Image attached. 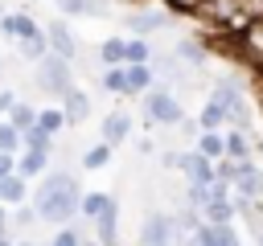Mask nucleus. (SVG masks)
<instances>
[{"mask_svg": "<svg viewBox=\"0 0 263 246\" xmlns=\"http://www.w3.org/2000/svg\"><path fill=\"white\" fill-rule=\"evenodd\" d=\"M201 213H205V221H214V225H230V217H234V205H230L226 197H210V205H205Z\"/></svg>", "mask_w": 263, "mask_h": 246, "instance_id": "obj_16", "label": "nucleus"}, {"mask_svg": "<svg viewBox=\"0 0 263 246\" xmlns=\"http://www.w3.org/2000/svg\"><path fill=\"white\" fill-rule=\"evenodd\" d=\"M0 152H8V156L21 152V131L12 123H0Z\"/></svg>", "mask_w": 263, "mask_h": 246, "instance_id": "obj_29", "label": "nucleus"}, {"mask_svg": "<svg viewBox=\"0 0 263 246\" xmlns=\"http://www.w3.org/2000/svg\"><path fill=\"white\" fill-rule=\"evenodd\" d=\"M8 172H16V156L0 152V176H8Z\"/></svg>", "mask_w": 263, "mask_h": 246, "instance_id": "obj_35", "label": "nucleus"}, {"mask_svg": "<svg viewBox=\"0 0 263 246\" xmlns=\"http://www.w3.org/2000/svg\"><path fill=\"white\" fill-rule=\"evenodd\" d=\"M16 49H21L25 57H33V61L49 53V45H45V33H33V37H25V41H16Z\"/></svg>", "mask_w": 263, "mask_h": 246, "instance_id": "obj_22", "label": "nucleus"}, {"mask_svg": "<svg viewBox=\"0 0 263 246\" xmlns=\"http://www.w3.org/2000/svg\"><path fill=\"white\" fill-rule=\"evenodd\" d=\"M41 33H45V45H49V53H58V57L74 61V53H78V41H74V33H70V25H66V20H49Z\"/></svg>", "mask_w": 263, "mask_h": 246, "instance_id": "obj_4", "label": "nucleus"}, {"mask_svg": "<svg viewBox=\"0 0 263 246\" xmlns=\"http://www.w3.org/2000/svg\"><path fill=\"white\" fill-rule=\"evenodd\" d=\"M111 201H115V197H107V193H86V197L78 201V213L95 221V217H99V213H103V209H107Z\"/></svg>", "mask_w": 263, "mask_h": 246, "instance_id": "obj_19", "label": "nucleus"}, {"mask_svg": "<svg viewBox=\"0 0 263 246\" xmlns=\"http://www.w3.org/2000/svg\"><path fill=\"white\" fill-rule=\"evenodd\" d=\"M62 115H66V123H82V119L90 115V98H86L78 86H70V90L62 94Z\"/></svg>", "mask_w": 263, "mask_h": 246, "instance_id": "obj_10", "label": "nucleus"}, {"mask_svg": "<svg viewBox=\"0 0 263 246\" xmlns=\"http://www.w3.org/2000/svg\"><path fill=\"white\" fill-rule=\"evenodd\" d=\"M45 168H49V152H21V160H16L21 176H41Z\"/></svg>", "mask_w": 263, "mask_h": 246, "instance_id": "obj_15", "label": "nucleus"}, {"mask_svg": "<svg viewBox=\"0 0 263 246\" xmlns=\"http://www.w3.org/2000/svg\"><path fill=\"white\" fill-rule=\"evenodd\" d=\"M222 123H226V111L210 98V102H205V111H201V127H205V131H218Z\"/></svg>", "mask_w": 263, "mask_h": 246, "instance_id": "obj_28", "label": "nucleus"}, {"mask_svg": "<svg viewBox=\"0 0 263 246\" xmlns=\"http://www.w3.org/2000/svg\"><path fill=\"white\" fill-rule=\"evenodd\" d=\"M173 57H181V61H189V66H201L205 61V49L197 45V41H177V53Z\"/></svg>", "mask_w": 263, "mask_h": 246, "instance_id": "obj_25", "label": "nucleus"}, {"mask_svg": "<svg viewBox=\"0 0 263 246\" xmlns=\"http://www.w3.org/2000/svg\"><path fill=\"white\" fill-rule=\"evenodd\" d=\"M259 246H263V238H259Z\"/></svg>", "mask_w": 263, "mask_h": 246, "instance_id": "obj_42", "label": "nucleus"}, {"mask_svg": "<svg viewBox=\"0 0 263 246\" xmlns=\"http://www.w3.org/2000/svg\"><path fill=\"white\" fill-rule=\"evenodd\" d=\"M103 86H107L111 94H127V78H123V66H107V74H103Z\"/></svg>", "mask_w": 263, "mask_h": 246, "instance_id": "obj_27", "label": "nucleus"}, {"mask_svg": "<svg viewBox=\"0 0 263 246\" xmlns=\"http://www.w3.org/2000/svg\"><path fill=\"white\" fill-rule=\"evenodd\" d=\"M177 168L185 172L189 184H210V180H214V164H210L201 152H185V156H177Z\"/></svg>", "mask_w": 263, "mask_h": 246, "instance_id": "obj_7", "label": "nucleus"}, {"mask_svg": "<svg viewBox=\"0 0 263 246\" xmlns=\"http://www.w3.org/2000/svg\"><path fill=\"white\" fill-rule=\"evenodd\" d=\"M37 90H45L49 98H62L70 86H74V70H70V61L66 57H58V53H45V57H37Z\"/></svg>", "mask_w": 263, "mask_h": 246, "instance_id": "obj_2", "label": "nucleus"}, {"mask_svg": "<svg viewBox=\"0 0 263 246\" xmlns=\"http://www.w3.org/2000/svg\"><path fill=\"white\" fill-rule=\"evenodd\" d=\"M222 148H226V160H247V152H251L247 148V131L234 127L230 135H222Z\"/></svg>", "mask_w": 263, "mask_h": 246, "instance_id": "obj_18", "label": "nucleus"}, {"mask_svg": "<svg viewBox=\"0 0 263 246\" xmlns=\"http://www.w3.org/2000/svg\"><path fill=\"white\" fill-rule=\"evenodd\" d=\"M173 234H177L173 217L152 213V217L144 221V230H140V242H144V246H173Z\"/></svg>", "mask_w": 263, "mask_h": 246, "instance_id": "obj_5", "label": "nucleus"}, {"mask_svg": "<svg viewBox=\"0 0 263 246\" xmlns=\"http://www.w3.org/2000/svg\"><path fill=\"white\" fill-rule=\"evenodd\" d=\"M82 246H90V242H82Z\"/></svg>", "mask_w": 263, "mask_h": 246, "instance_id": "obj_41", "label": "nucleus"}, {"mask_svg": "<svg viewBox=\"0 0 263 246\" xmlns=\"http://www.w3.org/2000/svg\"><path fill=\"white\" fill-rule=\"evenodd\" d=\"M168 4H173V8H177V12H193V8H197V4H201V0H168Z\"/></svg>", "mask_w": 263, "mask_h": 246, "instance_id": "obj_37", "label": "nucleus"}, {"mask_svg": "<svg viewBox=\"0 0 263 246\" xmlns=\"http://www.w3.org/2000/svg\"><path fill=\"white\" fill-rule=\"evenodd\" d=\"M0 246H12V238H8V234H0Z\"/></svg>", "mask_w": 263, "mask_h": 246, "instance_id": "obj_39", "label": "nucleus"}, {"mask_svg": "<svg viewBox=\"0 0 263 246\" xmlns=\"http://www.w3.org/2000/svg\"><path fill=\"white\" fill-rule=\"evenodd\" d=\"M197 152H201L205 160H222V156H226V148H222V135H218V131H201V139H197Z\"/></svg>", "mask_w": 263, "mask_h": 246, "instance_id": "obj_20", "label": "nucleus"}, {"mask_svg": "<svg viewBox=\"0 0 263 246\" xmlns=\"http://www.w3.org/2000/svg\"><path fill=\"white\" fill-rule=\"evenodd\" d=\"M12 107H16V94L12 90H0V115H8Z\"/></svg>", "mask_w": 263, "mask_h": 246, "instance_id": "obj_34", "label": "nucleus"}, {"mask_svg": "<svg viewBox=\"0 0 263 246\" xmlns=\"http://www.w3.org/2000/svg\"><path fill=\"white\" fill-rule=\"evenodd\" d=\"M242 53L263 66V12H255L247 20V29H242Z\"/></svg>", "mask_w": 263, "mask_h": 246, "instance_id": "obj_9", "label": "nucleus"}, {"mask_svg": "<svg viewBox=\"0 0 263 246\" xmlns=\"http://www.w3.org/2000/svg\"><path fill=\"white\" fill-rule=\"evenodd\" d=\"M0 209H4V205H0Z\"/></svg>", "mask_w": 263, "mask_h": 246, "instance_id": "obj_43", "label": "nucleus"}, {"mask_svg": "<svg viewBox=\"0 0 263 246\" xmlns=\"http://www.w3.org/2000/svg\"><path fill=\"white\" fill-rule=\"evenodd\" d=\"M152 78L177 82V78H181V66H177V57H160V61H156V74H152Z\"/></svg>", "mask_w": 263, "mask_h": 246, "instance_id": "obj_31", "label": "nucleus"}, {"mask_svg": "<svg viewBox=\"0 0 263 246\" xmlns=\"http://www.w3.org/2000/svg\"><path fill=\"white\" fill-rule=\"evenodd\" d=\"M33 221H37V213H33V209H21V205H16V225H33Z\"/></svg>", "mask_w": 263, "mask_h": 246, "instance_id": "obj_36", "label": "nucleus"}, {"mask_svg": "<svg viewBox=\"0 0 263 246\" xmlns=\"http://www.w3.org/2000/svg\"><path fill=\"white\" fill-rule=\"evenodd\" d=\"M37 127H41V131H49V135H53V131H62V127H66L62 107H45V111H37Z\"/></svg>", "mask_w": 263, "mask_h": 246, "instance_id": "obj_21", "label": "nucleus"}, {"mask_svg": "<svg viewBox=\"0 0 263 246\" xmlns=\"http://www.w3.org/2000/svg\"><path fill=\"white\" fill-rule=\"evenodd\" d=\"M78 201H82V193H78L74 176L70 172H49V176H41V184L33 193V213H37V221L66 225V221H74Z\"/></svg>", "mask_w": 263, "mask_h": 246, "instance_id": "obj_1", "label": "nucleus"}, {"mask_svg": "<svg viewBox=\"0 0 263 246\" xmlns=\"http://www.w3.org/2000/svg\"><path fill=\"white\" fill-rule=\"evenodd\" d=\"M21 148H25V152H49V148H53V135H49V131H41V127L33 123V127H25V131H21Z\"/></svg>", "mask_w": 263, "mask_h": 246, "instance_id": "obj_14", "label": "nucleus"}, {"mask_svg": "<svg viewBox=\"0 0 263 246\" xmlns=\"http://www.w3.org/2000/svg\"><path fill=\"white\" fill-rule=\"evenodd\" d=\"M0 29H4V37H12V41H25V37L41 33V25L33 20V12H25V8L4 12V16H0Z\"/></svg>", "mask_w": 263, "mask_h": 246, "instance_id": "obj_6", "label": "nucleus"}, {"mask_svg": "<svg viewBox=\"0 0 263 246\" xmlns=\"http://www.w3.org/2000/svg\"><path fill=\"white\" fill-rule=\"evenodd\" d=\"M127 29H132L136 37L156 33V29H164V12H132V16H127Z\"/></svg>", "mask_w": 263, "mask_h": 246, "instance_id": "obj_13", "label": "nucleus"}, {"mask_svg": "<svg viewBox=\"0 0 263 246\" xmlns=\"http://www.w3.org/2000/svg\"><path fill=\"white\" fill-rule=\"evenodd\" d=\"M12 246H33V242H12Z\"/></svg>", "mask_w": 263, "mask_h": 246, "instance_id": "obj_40", "label": "nucleus"}, {"mask_svg": "<svg viewBox=\"0 0 263 246\" xmlns=\"http://www.w3.org/2000/svg\"><path fill=\"white\" fill-rule=\"evenodd\" d=\"M99 57H103L107 66H123V41H119V37L103 41V45H99Z\"/></svg>", "mask_w": 263, "mask_h": 246, "instance_id": "obj_26", "label": "nucleus"}, {"mask_svg": "<svg viewBox=\"0 0 263 246\" xmlns=\"http://www.w3.org/2000/svg\"><path fill=\"white\" fill-rule=\"evenodd\" d=\"M144 115H148L152 123H168V127L185 119L181 102H177L168 90H156V86H148V90H144Z\"/></svg>", "mask_w": 263, "mask_h": 246, "instance_id": "obj_3", "label": "nucleus"}, {"mask_svg": "<svg viewBox=\"0 0 263 246\" xmlns=\"http://www.w3.org/2000/svg\"><path fill=\"white\" fill-rule=\"evenodd\" d=\"M53 4H58L66 16H86V12H90V0H53Z\"/></svg>", "mask_w": 263, "mask_h": 246, "instance_id": "obj_33", "label": "nucleus"}, {"mask_svg": "<svg viewBox=\"0 0 263 246\" xmlns=\"http://www.w3.org/2000/svg\"><path fill=\"white\" fill-rule=\"evenodd\" d=\"M107 160H111V148H107V144H99V148H90V152L82 156V168H90V172H95V168H107Z\"/></svg>", "mask_w": 263, "mask_h": 246, "instance_id": "obj_30", "label": "nucleus"}, {"mask_svg": "<svg viewBox=\"0 0 263 246\" xmlns=\"http://www.w3.org/2000/svg\"><path fill=\"white\" fill-rule=\"evenodd\" d=\"M8 123H12L16 131H25V127H33V123H37V111H33L29 102H16V107L8 111Z\"/></svg>", "mask_w": 263, "mask_h": 246, "instance_id": "obj_24", "label": "nucleus"}, {"mask_svg": "<svg viewBox=\"0 0 263 246\" xmlns=\"http://www.w3.org/2000/svg\"><path fill=\"white\" fill-rule=\"evenodd\" d=\"M127 135H132V115H127V111H111V115L103 119V144L115 148V144H123Z\"/></svg>", "mask_w": 263, "mask_h": 246, "instance_id": "obj_8", "label": "nucleus"}, {"mask_svg": "<svg viewBox=\"0 0 263 246\" xmlns=\"http://www.w3.org/2000/svg\"><path fill=\"white\" fill-rule=\"evenodd\" d=\"M127 61H152V49H148V41H140V37L123 41V66H127Z\"/></svg>", "mask_w": 263, "mask_h": 246, "instance_id": "obj_23", "label": "nucleus"}, {"mask_svg": "<svg viewBox=\"0 0 263 246\" xmlns=\"http://www.w3.org/2000/svg\"><path fill=\"white\" fill-rule=\"evenodd\" d=\"M95 230H99V246H115V201L95 217Z\"/></svg>", "mask_w": 263, "mask_h": 246, "instance_id": "obj_17", "label": "nucleus"}, {"mask_svg": "<svg viewBox=\"0 0 263 246\" xmlns=\"http://www.w3.org/2000/svg\"><path fill=\"white\" fill-rule=\"evenodd\" d=\"M0 234H8V217H4V209H0Z\"/></svg>", "mask_w": 263, "mask_h": 246, "instance_id": "obj_38", "label": "nucleus"}, {"mask_svg": "<svg viewBox=\"0 0 263 246\" xmlns=\"http://www.w3.org/2000/svg\"><path fill=\"white\" fill-rule=\"evenodd\" d=\"M49 246H82V234H78L74 225H62V230H58V238H53Z\"/></svg>", "mask_w": 263, "mask_h": 246, "instance_id": "obj_32", "label": "nucleus"}, {"mask_svg": "<svg viewBox=\"0 0 263 246\" xmlns=\"http://www.w3.org/2000/svg\"><path fill=\"white\" fill-rule=\"evenodd\" d=\"M123 78H127V94H144L152 86V61H127Z\"/></svg>", "mask_w": 263, "mask_h": 246, "instance_id": "obj_11", "label": "nucleus"}, {"mask_svg": "<svg viewBox=\"0 0 263 246\" xmlns=\"http://www.w3.org/2000/svg\"><path fill=\"white\" fill-rule=\"evenodd\" d=\"M0 205H25V176L21 172L0 176Z\"/></svg>", "mask_w": 263, "mask_h": 246, "instance_id": "obj_12", "label": "nucleus"}]
</instances>
